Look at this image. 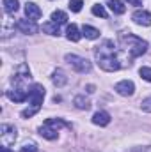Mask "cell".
Returning a JSON list of instances; mask_svg holds the SVG:
<instances>
[{"instance_id":"6da1fadb","label":"cell","mask_w":151,"mask_h":152,"mask_svg":"<svg viewBox=\"0 0 151 152\" xmlns=\"http://www.w3.org/2000/svg\"><path fill=\"white\" fill-rule=\"evenodd\" d=\"M94 55H96V60H98V66L107 71V73H114V71H119L121 69V60L117 57V50H115V44L112 41H103L96 50H94Z\"/></svg>"},{"instance_id":"7a4b0ae2","label":"cell","mask_w":151,"mask_h":152,"mask_svg":"<svg viewBox=\"0 0 151 152\" xmlns=\"http://www.w3.org/2000/svg\"><path fill=\"white\" fill-rule=\"evenodd\" d=\"M121 44L130 53V57H133V58L144 55L146 50H148V42L142 41L139 36H135V34H121Z\"/></svg>"},{"instance_id":"3957f363","label":"cell","mask_w":151,"mask_h":152,"mask_svg":"<svg viewBox=\"0 0 151 152\" xmlns=\"http://www.w3.org/2000/svg\"><path fill=\"white\" fill-rule=\"evenodd\" d=\"M43 99H44V88H43V85L36 83V85H34V87L29 90V101H30V108L23 110V112H21V117H23V118H30V117H34V115L39 112L41 104H43Z\"/></svg>"},{"instance_id":"277c9868","label":"cell","mask_w":151,"mask_h":152,"mask_svg":"<svg viewBox=\"0 0 151 152\" xmlns=\"http://www.w3.org/2000/svg\"><path fill=\"white\" fill-rule=\"evenodd\" d=\"M61 127H70L68 122H64L62 118H46L44 124L39 127V134L46 140H55L59 136V129Z\"/></svg>"},{"instance_id":"5b68a950","label":"cell","mask_w":151,"mask_h":152,"mask_svg":"<svg viewBox=\"0 0 151 152\" xmlns=\"http://www.w3.org/2000/svg\"><path fill=\"white\" fill-rule=\"evenodd\" d=\"M66 62L75 69L76 73H89L93 69L91 62L84 57H78V55H66Z\"/></svg>"},{"instance_id":"8992f818","label":"cell","mask_w":151,"mask_h":152,"mask_svg":"<svg viewBox=\"0 0 151 152\" xmlns=\"http://www.w3.org/2000/svg\"><path fill=\"white\" fill-rule=\"evenodd\" d=\"M16 140V127L9 126V124H2L0 126V142L4 147H9L11 143H14Z\"/></svg>"},{"instance_id":"52a82bcc","label":"cell","mask_w":151,"mask_h":152,"mask_svg":"<svg viewBox=\"0 0 151 152\" xmlns=\"http://www.w3.org/2000/svg\"><path fill=\"white\" fill-rule=\"evenodd\" d=\"M115 92L119 94V96H123V97H128V96H132L133 92H135V85H133V81H130V80H123V81H119V83H115Z\"/></svg>"},{"instance_id":"ba28073f","label":"cell","mask_w":151,"mask_h":152,"mask_svg":"<svg viewBox=\"0 0 151 152\" xmlns=\"http://www.w3.org/2000/svg\"><path fill=\"white\" fill-rule=\"evenodd\" d=\"M16 28L20 32H23V34H36L38 32V25L32 20H18L16 21Z\"/></svg>"},{"instance_id":"9c48e42d","label":"cell","mask_w":151,"mask_h":152,"mask_svg":"<svg viewBox=\"0 0 151 152\" xmlns=\"http://www.w3.org/2000/svg\"><path fill=\"white\" fill-rule=\"evenodd\" d=\"M132 18H133V21L137 25H142V27H150L151 25V12H148V11H135Z\"/></svg>"},{"instance_id":"30bf717a","label":"cell","mask_w":151,"mask_h":152,"mask_svg":"<svg viewBox=\"0 0 151 152\" xmlns=\"http://www.w3.org/2000/svg\"><path fill=\"white\" fill-rule=\"evenodd\" d=\"M7 97L14 103H21L25 99H29V90H23V88H14V90H7L5 92Z\"/></svg>"},{"instance_id":"8fae6325","label":"cell","mask_w":151,"mask_h":152,"mask_svg":"<svg viewBox=\"0 0 151 152\" xmlns=\"http://www.w3.org/2000/svg\"><path fill=\"white\" fill-rule=\"evenodd\" d=\"M25 14H27L29 20L36 21V20L41 18V9H39L38 4H34V2H27V4H25Z\"/></svg>"},{"instance_id":"7c38bea8","label":"cell","mask_w":151,"mask_h":152,"mask_svg":"<svg viewBox=\"0 0 151 152\" xmlns=\"http://www.w3.org/2000/svg\"><path fill=\"white\" fill-rule=\"evenodd\" d=\"M93 124H96V126H109L110 124V115L107 113V112H96V113L93 115Z\"/></svg>"},{"instance_id":"4fadbf2b","label":"cell","mask_w":151,"mask_h":152,"mask_svg":"<svg viewBox=\"0 0 151 152\" xmlns=\"http://www.w3.org/2000/svg\"><path fill=\"white\" fill-rule=\"evenodd\" d=\"M52 81H53L55 87H64V85L68 83V76L64 75V71L57 69V71H53V75H52Z\"/></svg>"},{"instance_id":"5bb4252c","label":"cell","mask_w":151,"mask_h":152,"mask_svg":"<svg viewBox=\"0 0 151 152\" xmlns=\"http://www.w3.org/2000/svg\"><path fill=\"white\" fill-rule=\"evenodd\" d=\"M107 5L110 7V11L115 12V14H124V11H126V5L123 2H119V0H109Z\"/></svg>"},{"instance_id":"9a60e30c","label":"cell","mask_w":151,"mask_h":152,"mask_svg":"<svg viewBox=\"0 0 151 152\" xmlns=\"http://www.w3.org/2000/svg\"><path fill=\"white\" fill-rule=\"evenodd\" d=\"M66 37L70 39V41H73V42H78V41H80L82 34H80V30H78L76 25H70V27H68V30H66Z\"/></svg>"},{"instance_id":"2e32d148","label":"cell","mask_w":151,"mask_h":152,"mask_svg":"<svg viewBox=\"0 0 151 152\" xmlns=\"http://www.w3.org/2000/svg\"><path fill=\"white\" fill-rule=\"evenodd\" d=\"M59 27H61V25H57L55 21H48V23L43 25V32H44V34H50V36H59V32H61Z\"/></svg>"},{"instance_id":"e0dca14e","label":"cell","mask_w":151,"mask_h":152,"mask_svg":"<svg viewBox=\"0 0 151 152\" xmlns=\"http://www.w3.org/2000/svg\"><path fill=\"white\" fill-rule=\"evenodd\" d=\"M82 34L87 39H98L100 37V30L94 28V27H91V25H84L82 27Z\"/></svg>"},{"instance_id":"ac0fdd59","label":"cell","mask_w":151,"mask_h":152,"mask_svg":"<svg viewBox=\"0 0 151 152\" xmlns=\"http://www.w3.org/2000/svg\"><path fill=\"white\" fill-rule=\"evenodd\" d=\"M2 4H4V9H5L7 14H14V12L20 9L18 0H2Z\"/></svg>"},{"instance_id":"d6986e66","label":"cell","mask_w":151,"mask_h":152,"mask_svg":"<svg viewBox=\"0 0 151 152\" xmlns=\"http://www.w3.org/2000/svg\"><path fill=\"white\" fill-rule=\"evenodd\" d=\"M52 21H55L57 25H64V23H68V14L64 11H55V12H52Z\"/></svg>"},{"instance_id":"ffe728a7","label":"cell","mask_w":151,"mask_h":152,"mask_svg":"<svg viewBox=\"0 0 151 152\" xmlns=\"http://www.w3.org/2000/svg\"><path fill=\"white\" fill-rule=\"evenodd\" d=\"M75 106L78 110H89V108H91V101L85 99L84 96H76L75 97Z\"/></svg>"},{"instance_id":"44dd1931","label":"cell","mask_w":151,"mask_h":152,"mask_svg":"<svg viewBox=\"0 0 151 152\" xmlns=\"http://www.w3.org/2000/svg\"><path fill=\"white\" fill-rule=\"evenodd\" d=\"M93 14H94V16H100V18H107V11H105V7L100 5V4L93 5Z\"/></svg>"},{"instance_id":"7402d4cb","label":"cell","mask_w":151,"mask_h":152,"mask_svg":"<svg viewBox=\"0 0 151 152\" xmlns=\"http://www.w3.org/2000/svg\"><path fill=\"white\" fill-rule=\"evenodd\" d=\"M82 5H84L82 0H71V2H70V9H71L73 12H80V11H82Z\"/></svg>"},{"instance_id":"603a6c76","label":"cell","mask_w":151,"mask_h":152,"mask_svg":"<svg viewBox=\"0 0 151 152\" xmlns=\"http://www.w3.org/2000/svg\"><path fill=\"white\" fill-rule=\"evenodd\" d=\"M139 75H141L142 80L151 81V67H141V69H139Z\"/></svg>"},{"instance_id":"cb8c5ba5","label":"cell","mask_w":151,"mask_h":152,"mask_svg":"<svg viewBox=\"0 0 151 152\" xmlns=\"http://www.w3.org/2000/svg\"><path fill=\"white\" fill-rule=\"evenodd\" d=\"M20 152H38V147H36V143H25L23 147H21V151Z\"/></svg>"},{"instance_id":"d4e9b609","label":"cell","mask_w":151,"mask_h":152,"mask_svg":"<svg viewBox=\"0 0 151 152\" xmlns=\"http://www.w3.org/2000/svg\"><path fill=\"white\" fill-rule=\"evenodd\" d=\"M141 108H142L144 112H150L151 113V97H146V99L141 103Z\"/></svg>"},{"instance_id":"484cf974","label":"cell","mask_w":151,"mask_h":152,"mask_svg":"<svg viewBox=\"0 0 151 152\" xmlns=\"http://www.w3.org/2000/svg\"><path fill=\"white\" fill-rule=\"evenodd\" d=\"M128 152H151V147L148 145V147H135V149H132V151Z\"/></svg>"},{"instance_id":"4316f807","label":"cell","mask_w":151,"mask_h":152,"mask_svg":"<svg viewBox=\"0 0 151 152\" xmlns=\"http://www.w3.org/2000/svg\"><path fill=\"white\" fill-rule=\"evenodd\" d=\"M126 2L132 5H142V0H126Z\"/></svg>"},{"instance_id":"83f0119b","label":"cell","mask_w":151,"mask_h":152,"mask_svg":"<svg viewBox=\"0 0 151 152\" xmlns=\"http://www.w3.org/2000/svg\"><path fill=\"white\" fill-rule=\"evenodd\" d=\"M87 92L93 94V92H94V87H93V85H87Z\"/></svg>"},{"instance_id":"f1b7e54d","label":"cell","mask_w":151,"mask_h":152,"mask_svg":"<svg viewBox=\"0 0 151 152\" xmlns=\"http://www.w3.org/2000/svg\"><path fill=\"white\" fill-rule=\"evenodd\" d=\"M0 152H13V151H11L9 147H4V145H2V149H0Z\"/></svg>"}]
</instances>
